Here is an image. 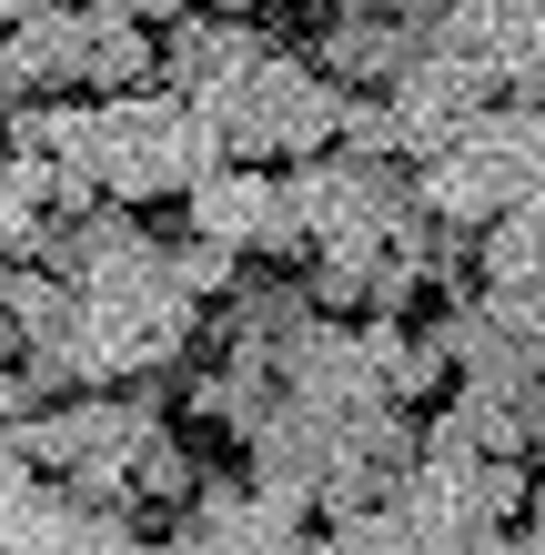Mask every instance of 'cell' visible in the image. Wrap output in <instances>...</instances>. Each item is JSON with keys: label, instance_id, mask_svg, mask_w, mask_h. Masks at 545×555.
<instances>
[{"label": "cell", "instance_id": "ba28073f", "mask_svg": "<svg viewBox=\"0 0 545 555\" xmlns=\"http://www.w3.org/2000/svg\"><path fill=\"white\" fill-rule=\"evenodd\" d=\"M384 102L404 112V132H414V162H434V152L455 142L475 112H495L505 91H495L485 72H475V61H444V51H425V61H414V72H404L394 91H384Z\"/></svg>", "mask_w": 545, "mask_h": 555}, {"label": "cell", "instance_id": "7a4b0ae2", "mask_svg": "<svg viewBox=\"0 0 545 555\" xmlns=\"http://www.w3.org/2000/svg\"><path fill=\"white\" fill-rule=\"evenodd\" d=\"M343 102L354 91H334L324 72H313V51L303 41H283L263 72H252L233 102H222V142H233V162H324V152H343Z\"/></svg>", "mask_w": 545, "mask_h": 555}, {"label": "cell", "instance_id": "8fae6325", "mask_svg": "<svg viewBox=\"0 0 545 555\" xmlns=\"http://www.w3.org/2000/svg\"><path fill=\"white\" fill-rule=\"evenodd\" d=\"M0 61H11V81L30 91V102H51V91H72V61H81V11H11V30H0ZM81 102V91H72Z\"/></svg>", "mask_w": 545, "mask_h": 555}, {"label": "cell", "instance_id": "52a82bcc", "mask_svg": "<svg viewBox=\"0 0 545 555\" xmlns=\"http://www.w3.org/2000/svg\"><path fill=\"white\" fill-rule=\"evenodd\" d=\"M72 91H81V102H132V91H163V21H152V11H81Z\"/></svg>", "mask_w": 545, "mask_h": 555}, {"label": "cell", "instance_id": "277c9868", "mask_svg": "<svg viewBox=\"0 0 545 555\" xmlns=\"http://www.w3.org/2000/svg\"><path fill=\"white\" fill-rule=\"evenodd\" d=\"M303 51H313V72H324L334 91H394L414 61L434 51V11H324L303 30Z\"/></svg>", "mask_w": 545, "mask_h": 555}, {"label": "cell", "instance_id": "8992f818", "mask_svg": "<svg viewBox=\"0 0 545 555\" xmlns=\"http://www.w3.org/2000/svg\"><path fill=\"white\" fill-rule=\"evenodd\" d=\"M41 263L72 293H112V283H142L152 263H163V233H152L132 203H102V212H81V222H51Z\"/></svg>", "mask_w": 545, "mask_h": 555}, {"label": "cell", "instance_id": "5b68a950", "mask_svg": "<svg viewBox=\"0 0 545 555\" xmlns=\"http://www.w3.org/2000/svg\"><path fill=\"white\" fill-rule=\"evenodd\" d=\"M283 395H294L303 414H324L334 435H354V424L384 404V364H374V334L364 323H313V334L283 353Z\"/></svg>", "mask_w": 545, "mask_h": 555}, {"label": "cell", "instance_id": "2e32d148", "mask_svg": "<svg viewBox=\"0 0 545 555\" xmlns=\"http://www.w3.org/2000/svg\"><path fill=\"white\" fill-rule=\"evenodd\" d=\"M203 485H212V465H203V454H192L182 435H163V444H152L142 465H132V495H142V515H172V526L192 515V495H203Z\"/></svg>", "mask_w": 545, "mask_h": 555}, {"label": "cell", "instance_id": "e0dca14e", "mask_svg": "<svg viewBox=\"0 0 545 555\" xmlns=\"http://www.w3.org/2000/svg\"><path fill=\"white\" fill-rule=\"evenodd\" d=\"M343 152L354 162H414V132L384 91H364V102H343Z\"/></svg>", "mask_w": 545, "mask_h": 555}, {"label": "cell", "instance_id": "30bf717a", "mask_svg": "<svg viewBox=\"0 0 545 555\" xmlns=\"http://www.w3.org/2000/svg\"><path fill=\"white\" fill-rule=\"evenodd\" d=\"M243 454H252V485H263V495L313 505V495H324V475H334V454H343V435H334L324 414H303L294 395H283V404H273V424H263Z\"/></svg>", "mask_w": 545, "mask_h": 555}, {"label": "cell", "instance_id": "cb8c5ba5", "mask_svg": "<svg viewBox=\"0 0 545 555\" xmlns=\"http://www.w3.org/2000/svg\"><path fill=\"white\" fill-rule=\"evenodd\" d=\"M11 465H21V454H0V485H11Z\"/></svg>", "mask_w": 545, "mask_h": 555}, {"label": "cell", "instance_id": "603a6c76", "mask_svg": "<svg viewBox=\"0 0 545 555\" xmlns=\"http://www.w3.org/2000/svg\"><path fill=\"white\" fill-rule=\"evenodd\" d=\"M525 555H545V526H525Z\"/></svg>", "mask_w": 545, "mask_h": 555}, {"label": "cell", "instance_id": "3957f363", "mask_svg": "<svg viewBox=\"0 0 545 555\" xmlns=\"http://www.w3.org/2000/svg\"><path fill=\"white\" fill-rule=\"evenodd\" d=\"M283 41H303V30L243 21V11H182V21H163V91H182L192 112L222 121V102H233V91L263 72Z\"/></svg>", "mask_w": 545, "mask_h": 555}, {"label": "cell", "instance_id": "44dd1931", "mask_svg": "<svg viewBox=\"0 0 545 555\" xmlns=\"http://www.w3.org/2000/svg\"><path fill=\"white\" fill-rule=\"evenodd\" d=\"M525 414H535V454H545V384H535V404H525Z\"/></svg>", "mask_w": 545, "mask_h": 555}, {"label": "cell", "instance_id": "d4e9b609", "mask_svg": "<svg viewBox=\"0 0 545 555\" xmlns=\"http://www.w3.org/2000/svg\"><path fill=\"white\" fill-rule=\"evenodd\" d=\"M535 293H545V283H535Z\"/></svg>", "mask_w": 545, "mask_h": 555}, {"label": "cell", "instance_id": "4fadbf2b", "mask_svg": "<svg viewBox=\"0 0 545 555\" xmlns=\"http://www.w3.org/2000/svg\"><path fill=\"white\" fill-rule=\"evenodd\" d=\"M525 404L535 395H516V384H455V395H444V414L465 424V444L495 454V465H525V454H535V414Z\"/></svg>", "mask_w": 545, "mask_h": 555}, {"label": "cell", "instance_id": "5bb4252c", "mask_svg": "<svg viewBox=\"0 0 545 555\" xmlns=\"http://www.w3.org/2000/svg\"><path fill=\"white\" fill-rule=\"evenodd\" d=\"M475 283H485V293H535L545 283V212L535 203L475 233Z\"/></svg>", "mask_w": 545, "mask_h": 555}, {"label": "cell", "instance_id": "ac0fdd59", "mask_svg": "<svg viewBox=\"0 0 545 555\" xmlns=\"http://www.w3.org/2000/svg\"><path fill=\"white\" fill-rule=\"evenodd\" d=\"M434 51L444 61H475L495 81V0H465V11H434Z\"/></svg>", "mask_w": 545, "mask_h": 555}, {"label": "cell", "instance_id": "9c48e42d", "mask_svg": "<svg viewBox=\"0 0 545 555\" xmlns=\"http://www.w3.org/2000/svg\"><path fill=\"white\" fill-rule=\"evenodd\" d=\"M273 212H283V172H252V162H222L212 182L182 192V233L243 253V263H252V243L273 233Z\"/></svg>", "mask_w": 545, "mask_h": 555}, {"label": "cell", "instance_id": "6da1fadb", "mask_svg": "<svg viewBox=\"0 0 545 555\" xmlns=\"http://www.w3.org/2000/svg\"><path fill=\"white\" fill-rule=\"evenodd\" d=\"M233 142H222L212 112H192L182 91H132V102H91V152L81 172L112 192V203H182L192 182H212Z\"/></svg>", "mask_w": 545, "mask_h": 555}, {"label": "cell", "instance_id": "9a60e30c", "mask_svg": "<svg viewBox=\"0 0 545 555\" xmlns=\"http://www.w3.org/2000/svg\"><path fill=\"white\" fill-rule=\"evenodd\" d=\"M152 273H163V293H182V304L212 313V304H233V283H243L252 263H243V253H222V243H203V233H172Z\"/></svg>", "mask_w": 545, "mask_h": 555}, {"label": "cell", "instance_id": "7402d4cb", "mask_svg": "<svg viewBox=\"0 0 545 555\" xmlns=\"http://www.w3.org/2000/svg\"><path fill=\"white\" fill-rule=\"evenodd\" d=\"M525 526H545V475H535V505H525Z\"/></svg>", "mask_w": 545, "mask_h": 555}, {"label": "cell", "instance_id": "7c38bea8", "mask_svg": "<svg viewBox=\"0 0 545 555\" xmlns=\"http://www.w3.org/2000/svg\"><path fill=\"white\" fill-rule=\"evenodd\" d=\"M0 313H11L21 353H72V344H81V293L61 283L51 263H21V273H0Z\"/></svg>", "mask_w": 545, "mask_h": 555}, {"label": "cell", "instance_id": "ffe728a7", "mask_svg": "<svg viewBox=\"0 0 545 555\" xmlns=\"http://www.w3.org/2000/svg\"><path fill=\"white\" fill-rule=\"evenodd\" d=\"M465 555H525V526H516V535H475Z\"/></svg>", "mask_w": 545, "mask_h": 555}, {"label": "cell", "instance_id": "d6986e66", "mask_svg": "<svg viewBox=\"0 0 545 555\" xmlns=\"http://www.w3.org/2000/svg\"><path fill=\"white\" fill-rule=\"evenodd\" d=\"M21 102H30V91L11 81V61H0V142H11V121H21Z\"/></svg>", "mask_w": 545, "mask_h": 555}]
</instances>
